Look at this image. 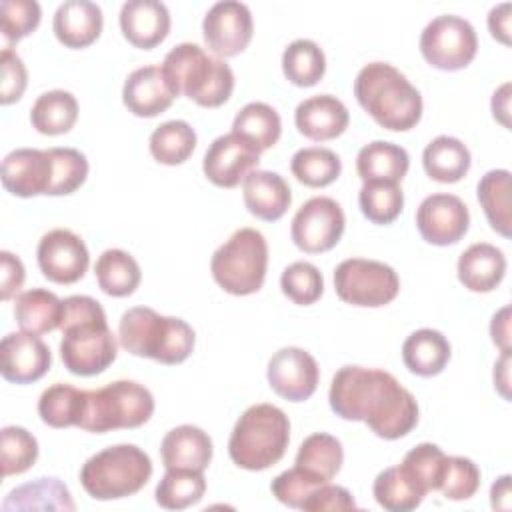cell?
Instances as JSON below:
<instances>
[{
    "label": "cell",
    "instance_id": "1",
    "mask_svg": "<svg viewBox=\"0 0 512 512\" xmlns=\"http://www.w3.org/2000/svg\"><path fill=\"white\" fill-rule=\"evenodd\" d=\"M328 402L336 416L364 422L384 440H398L418 424L412 392L380 368L342 366L332 378Z\"/></svg>",
    "mask_w": 512,
    "mask_h": 512
},
{
    "label": "cell",
    "instance_id": "2",
    "mask_svg": "<svg viewBox=\"0 0 512 512\" xmlns=\"http://www.w3.org/2000/svg\"><path fill=\"white\" fill-rule=\"evenodd\" d=\"M60 358L74 376L102 374L118 354V342L106 322V312L92 296H68L62 300Z\"/></svg>",
    "mask_w": 512,
    "mask_h": 512
},
{
    "label": "cell",
    "instance_id": "3",
    "mask_svg": "<svg viewBox=\"0 0 512 512\" xmlns=\"http://www.w3.org/2000/svg\"><path fill=\"white\" fill-rule=\"evenodd\" d=\"M358 104L386 130L406 132L422 118V96L392 64L370 62L354 80Z\"/></svg>",
    "mask_w": 512,
    "mask_h": 512
},
{
    "label": "cell",
    "instance_id": "4",
    "mask_svg": "<svg viewBox=\"0 0 512 512\" xmlns=\"http://www.w3.org/2000/svg\"><path fill=\"white\" fill-rule=\"evenodd\" d=\"M160 70L174 98L186 96L204 108L222 106L234 90L232 68L192 42L176 44L164 56Z\"/></svg>",
    "mask_w": 512,
    "mask_h": 512
},
{
    "label": "cell",
    "instance_id": "5",
    "mask_svg": "<svg viewBox=\"0 0 512 512\" xmlns=\"http://www.w3.org/2000/svg\"><path fill=\"white\" fill-rule=\"evenodd\" d=\"M118 342L134 356L174 366L192 354L196 334L182 318L160 316L148 306H134L118 322Z\"/></svg>",
    "mask_w": 512,
    "mask_h": 512
},
{
    "label": "cell",
    "instance_id": "6",
    "mask_svg": "<svg viewBox=\"0 0 512 512\" xmlns=\"http://www.w3.org/2000/svg\"><path fill=\"white\" fill-rule=\"evenodd\" d=\"M290 442V420L274 404L262 402L246 408L236 420L228 454L238 468L260 472L282 460Z\"/></svg>",
    "mask_w": 512,
    "mask_h": 512
},
{
    "label": "cell",
    "instance_id": "7",
    "mask_svg": "<svg viewBox=\"0 0 512 512\" xmlns=\"http://www.w3.org/2000/svg\"><path fill=\"white\" fill-rule=\"evenodd\" d=\"M152 476L150 456L136 444L108 446L80 468V484L94 500H118L140 492Z\"/></svg>",
    "mask_w": 512,
    "mask_h": 512
},
{
    "label": "cell",
    "instance_id": "8",
    "mask_svg": "<svg viewBox=\"0 0 512 512\" xmlns=\"http://www.w3.org/2000/svg\"><path fill=\"white\" fill-rule=\"evenodd\" d=\"M154 414L152 392L134 380H116L98 390H86L78 428L104 434L120 428H138Z\"/></svg>",
    "mask_w": 512,
    "mask_h": 512
},
{
    "label": "cell",
    "instance_id": "9",
    "mask_svg": "<svg viewBox=\"0 0 512 512\" xmlns=\"http://www.w3.org/2000/svg\"><path fill=\"white\" fill-rule=\"evenodd\" d=\"M268 268V244L260 230H236L210 260L216 284L232 296H248L262 288Z\"/></svg>",
    "mask_w": 512,
    "mask_h": 512
},
{
    "label": "cell",
    "instance_id": "10",
    "mask_svg": "<svg viewBox=\"0 0 512 512\" xmlns=\"http://www.w3.org/2000/svg\"><path fill=\"white\" fill-rule=\"evenodd\" d=\"M334 290L346 304L380 308L398 296L400 278L392 266L380 260L346 258L334 268Z\"/></svg>",
    "mask_w": 512,
    "mask_h": 512
},
{
    "label": "cell",
    "instance_id": "11",
    "mask_svg": "<svg viewBox=\"0 0 512 512\" xmlns=\"http://www.w3.org/2000/svg\"><path fill=\"white\" fill-rule=\"evenodd\" d=\"M478 50L474 26L456 14L432 18L420 34V52L424 60L444 72L466 68Z\"/></svg>",
    "mask_w": 512,
    "mask_h": 512
},
{
    "label": "cell",
    "instance_id": "12",
    "mask_svg": "<svg viewBox=\"0 0 512 512\" xmlns=\"http://www.w3.org/2000/svg\"><path fill=\"white\" fill-rule=\"evenodd\" d=\"M346 218L342 206L328 196L306 200L294 214L290 236L298 250L320 254L332 250L344 234Z\"/></svg>",
    "mask_w": 512,
    "mask_h": 512
},
{
    "label": "cell",
    "instance_id": "13",
    "mask_svg": "<svg viewBox=\"0 0 512 512\" xmlns=\"http://www.w3.org/2000/svg\"><path fill=\"white\" fill-rule=\"evenodd\" d=\"M252 12L244 2L222 0L210 6L202 20L206 46L220 58H232L244 52L252 40Z\"/></svg>",
    "mask_w": 512,
    "mask_h": 512
},
{
    "label": "cell",
    "instance_id": "14",
    "mask_svg": "<svg viewBox=\"0 0 512 512\" xmlns=\"http://www.w3.org/2000/svg\"><path fill=\"white\" fill-rule=\"evenodd\" d=\"M258 162L260 150L248 138L228 132L212 140L204 154L202 170L214 186L234 188L250 172L258 170Z\"/></svg>",
    "mask_w": 512,
    "mask_h": 512
},
{
    "label": "cell",
    "instance_id": "15",
    "mask_svg": "<svg viewBox=\"0 0 512 512\" xmlns=\"http://www.w3.org/2000/svg\"><path fill=\"white\" fill-rule=\"evenodd\" d=\"M36 258L44 278L56 284L78 282L90 264V254L84 240L66 228L46 232L38 242Z\"/></svg>",
    "mask_w": 512,
    "mask_h": 512
},
{
    "label": "cell",
    "instance_id": "16",
    "mask_svg": "<svg viewBox=\"0 0 512 512\" xmlns=\"http://www.w3.org/2000/svg\"><path fill=\"white\" fill-rule=\"evenodd\" d=\"M266 378L280 398L304 402L316 392L320 370L310 352L298 346H284L272 354Z\"/></svg>",
    "mask_w": 512,
    "mask_h": 512
},
{
    "label": "cell",
    "instance_id": "17",
    "mask_svg": "<svg viewBox=\"0 0 512 512\" xmlns=\"http://www.w3.org/2000/svg\"><path fill=\"white\" fill-rule=\"evenodd\" d=\"M470 226V212L462 198L454 194H430L416 210V228L420 236L434 246L456 244Z\"/></svg>",
    "mask_w": 512,
    "mask_h": 512
},
{
    "label": "cell",
    "instance_id": "18",
    "mask_svg": "<svg viewBox=\"0 0 512 512\" xmlns=\"http://www.w3.org/2000/svg\"><path fill=\"white\" fill-rule=\"evenodd\" d=\"M52 366L50 348L42 338L28 332H10L0 342L2 378L14 384H32Z\"/></svg>",
    "mask_w": 512,
    "mask_h": 512
},
{
    "label": "cell",
    "instance_id": "19",
    "mask_svg": "<svg viewBox=\"0 0 512 512\" xmlns=\"http://www.w3.org/2000/svg\"><path fill=\"white\" fill-rule=\"evenodd\" d=\"M2 186L20 198L50 196L54 164L48 150L16 148L2 160Z\"/></svg>",
    "mask_w": 512,
    "mask_h": 512
},
{
    "label": "cell",
    "instance_id": "20",
    "mask_svg": "<svg viewBox=\"0 0 512 512\" xmlns=\"http://www.w3.org/2000/svg\"><path fill=\"white\" fill-rule=\"evenodd\" d=\"M122 36L142 50H152L170 32V12L160 0H128L120 8Z\"/></svg>",
    "mask_w": 512,
    "mask_h": 512
},
{
    "label": "cell",
    "instance_id": "21",
    "mask_svg": "<svg viewBox=\"0 0 512 512\" xmlns=\"http://www.w3.org/2000/svg\"><path fill=\"white\" fill-rule=\"evenodd\" d=\"M350 122L348 108L332 94H316L302 100L294 110L298 132L314 142L338 138Z\"/></svg>",
    "mask_w": 512,
    "mask_h": 512
},
{
    "label": "cell",
    "instance_id": "22",
    "mask_svg": "<svg viewBox=\"0 0 512 512\" xmlns=\"http://www.w3.org/2000/svg\"><path fill=\"white\" fill-rule=\"evenodd\" d=\"M104 26L102 10L90 0H66L62 2L52 20L54 36L66 48H86L98 40Z\"/></svg>",
    "mask_w": 512,
    "mask_h": 512
},
{
    "label": "cell",
    "instance_id": "23",
    "mask_svg": "<svg viewBox=\"0 0 512 512\" xmlns=\"http://www.w3.org/2000/svg\"><path fill=\"white\" fill-rule=\"evenodd\" d=\"M122 102L134 116L154 118L170 108L174 94L166 86L160 66H142L128 74L122 86Z\"/></svg>",
    "mask_w": 512,
    "mask_h": 512
},
{
    "label": "cell",
    "instance_id": "24",
    "mask_svg": "<svg viewBox=\"0 0 512 512\" xmlns=\"http://www.w3.org/2000/svg\"><path fill=\"white\" fill-rule=\"evenodd\" d=\"M210 436L192 424H180L166 432L160 444V456L166 470L204 472L212 460Z\"/></svg>",
    "mask_w": 512,
    "mask_h": 512
},
{
    "label": "cell",
    "instance_id": "25",
    "mask_svg": "<svg viewBox=\"0 0 512 512\" xmlns=\"http://www.w3.org/2000/svg\"><path fill=\"white\" fill-rule=\"evenodd\" d=\"M242 184V198L248 212L264 222L280 220L292 204L290 186L278 172L254 170Z\"/></svg>",
    "mask_w": 512,
    "mask_h": 512
},
{
    "label": "cell",
    "instance_id": "26",
    "mask_svg": "<svg viewBox=\"0 0 512 512\" xmlns=\"http://www.w3.org/2000/svg\"><path fill=\"white\" fill-rule=\"evenodd\" d=\"M456 272L470 292H492L506 274V256L494 244L476 242L460 254Z\"/></svg>",
    "mask_w": 512,
    "mask_h": 512
},
{
    "label": "cell",
    "instance_id": "27",
    "mask_svg": "<svg viewBox=\"0 0 512 512\" xmlns=\"http://www.w3.org/2000/svg\"><path fill=\"white\" fill-rule=\"evenodd\" d=\"M448 338L434 328L414 330L402 344V362L416 376H436L450 362Z\"/></svg>",
    "mask_w": 512,
    "mask_h": 512
},
{
    "label": "cell",
    "instance_id": "28",
    "mask_svg": "<svg viewBox=\"0 0 512 512\" xmlns=\"http://www.w3.org/2000/svg\"><path fill=\"white\" fill-rule=\"evenodd\" d=\"M410 168L408 152L386 140H374L360 148L356 156V172L362 182L400 184Z\"/></svg>",
    "mask_w": 512,
    "mask_h": 512
},
{
    "label": "cell",
    "instance_id": "29",
    "mask_svg": "<svg viewBox=\"0 0 512 512\" xmlns=\"http://www.w3.org/2000/svg\"><path fill=\"white\" fill-rule=\"evenodd\" d=\"M64 302L50 290L30 288L16 296L14 318L22 332L46 334L60 328Z\"/></svg>",
    "mask_w": 512,
    "mask_h": 512
},
{
    "label": "cell",
    "instance_id": "30",
    "mask_svg": "<svg viewBox=\"0 0 512 512\" xmlns=\"http://www.w3.org/2000/svg\"><path fill=\"white\" fill-rule=\"evenodd\" d=\"M76 508L70 490L60 478L42 476L8 492L2 510H64Z\"/></svg>",
    "mask_w": 512,
    "mask_h": 512
},
{
    "label": "cell",
    "instance_id": "31",
    "mask_svg": "<svg viewBox=\"0 0 512 512\" xmlns=\"http://www.w3.org/2000/svg\"><path fill=\"white\" fill-rule=\"evenodd\" d=\"M470 162L472 158L466 144L446 134L436 136L422 152L424 172L440 184H454L462 180L470 170Z\"/></svg>",
    "mask_w": 512,
    "mask_h": 512
},
{
    "label": "cell",
    "instance_id": "32",
    "mask_svg": "<svg viewBox=\"0 0 512 512\" xmlns=\"http://www.w3.org/2000/svg\"><path fill=\"white\" fill-rule=\"evenodd\" d=\"M94 274L100 290L114 298L134 294L142 280V270L136 258L120 248L104 250L94 264Z\"/></svg>",
    "mask_w": 512,
    "mask_h": 512
},
{
    "label": "cell",
    "instance_id": "33",
    "mask_svg": "<svg viewBox=\"0 0 512 512\" xmlns=\"http://www.w3.org/2000/svg\"><path fill=\"white\" fill-rule=\"evenodd\" d=\"M78 120V100L66 90H48L40 94L30 108L32 126L46 136H58L72 130Z\"/></svg>",
    "mask_w": 512,
    "mask_h": 512
},
{
    "label": "cell",
    "instance_id": "34",
    "mask_svg": "<svg viewBox=\"0 0 512 512\" xmlns=\"http://www.w3.org/2000/svg\"><path fill=\"white\" fill-rule=\"evenodd\" d=\"M510 172L504 168L486 172L478 186V202L486 214L488 224L500 236L510 238L512 234V216H510Z\"/></svg>",
    "mask_w": 512,
    "mask_h": 512
},
{
    "label": "cell",
    "instance_id": "35",
    "mask_svg": "<svg viewBox=\"0 0 512 512\" xmlns=\"http://www.w3.org/2000/svg\"><path fill=\"white\" fill-rule=\"evenodd\" d=\"M374 500L388 512H410L418 508L426 492L402 470V466L384 468L372 486Z\"/></svg>",
    "mask_w": 512,
    "mask_h": 512
},
{
    "label": "cell",
    "instance_id": "36",
    "mask_svg": "<svg viewBox=\"0 0 512 512\" xmlns=\"http://www.w3.org/2000/svg\"><path fill=\"white\" fill-rule=\"evenodd\" d=\"M344 448L340 440L326 432H314L300 444L294 466L330 482L342 468Z\"/></svg>",
    "mask_w": 512,
    "mask_h": 512
},
{
    "label": "cell",
    "instance_id": "37",
    "mask_svg": "<svg viewBox=\"0 0 512 512\" xmlns=\"http://www.w3.org/2000/svg\"><path fill=\"white\" fill-rule=\"evenodd\" d=\"M86 390L74 388L64 382L48 386L38 398V414L44 424L52 428L78 426L84 412Z\"/></svg>",
    "mask_w": 512,
    "mask_h": 512
},
{
    "label": "cell",
    "instance_id": "38",
    "mask_svg": "<svg viewBox=\"0 0 512 512\" xmlns=\"http://www.w3.org/2000/svg\"><path fill=\"white\" fill-rule=\"evenodd\" d=\"M282 72L294 86L310 88L322 80L326 72V56L314 40L298 38L282 52Z\"/></svg>",
    "mask_w": 512,
    "mask_h": 512
},
{
    "label": "cell",
    "instance_id": "39",
    "mask_svg": "<svg viewBox=\"0 0 512 512\" xmlns=\"http://www.w3.org/2000/svg\"><path fill=\"white\" fill-rule=\"evenodd\" d=\"M232 132L248 138L260 152L272 148L282 134L280 114L266 102H248L234 116Z\"/></svg>",
    "mask_w": 512,
    "mask_h": 512
},
{
    "label": "cell",
    "instance_id": "40",
    "mask_svg": "<svg viewBox=\"0 0 512 512\" xmlns=\"http://www.w3.org/2000/svg\"><path fill=\"white\" fill-rule=\"evenodd\" d=\"M196 132L186 120H168L150 134V154L156 162L176 166L186 162L196 150Z\"/></svg>",
    "mask_w": 512,
    "mask_h": 512
},
{
    "label": "cell",
    "instance_id": "41",
    "mask_svg": "<svg viewBox=\"0 0 512 512\" xmlns=\"http://www.w3.org/2000/svg\"><path fill=\"white\" fill-rule=\"evenodd\" d=\"M290 170L300 184L310 188H324L340 176L342 160L330 148L308 146L294 152Z\"/></svg>",
    "mask_w": 512,
    "mask_h": 512
},
{
    "label": "cell",
    "instance_id": "42",
    "mask_svg": "<svg viewBox=\"0 0 512 512\" xmlns=\"http://www.w3.org/2000/svg\"><path fill=\"white\" fill-rule=\"evenodd\" d=\"M206 492L204 472L166 470L156 486V504L166 510H184L202 500Z\"/></svg>",
    "mask_w": 512,
    "mask_h": 512
},
{
    "label": "cell",
    "instance_id": "43",
    "mask_svg": "<svg viewBox=\"0 0 512 512\" xmlns=\"http://www.w3.org/2000/svg\"><path fill=\"white\" fill-rule=\"evenodd\" d=\"M358 204L370 222L390 224L402 212L404 194L402 188L392 182H364L358 192Z\"/></svg>",
    "mask_w": 512,
    "mask_h": 512
},
{
    "label": "cell",
    "instance_id": "44",
    "mask_svg": "<svg viewBox=\"0 0 512 512\" xmlns=\"http://www.w3.org/2000/svg\"><path fill=\"white\" fill-rule=\"evenodd\" d=\"M2 444V476H16L30 470L38 458V440L22 426H4Z\"/></svg>",
    "mask_w": 512,
    "mask_h": 512
},
{
    "label": "cell",
    "instance_id": "45",
    "mask_svg": "<svg viewBox=\"0 0 512 512\" xmlns=\"http://www.w3.org/2000/svg\"><path fill=\"white\" fill-rule=\"evenodd\" d=\"M446 454L432 442H422L406 452L402 460V470L428 494L438 490Z\"/></svg>",
    "mask_w": 512,
    "mask_h": 512
},
{
    "label": "cell",
    "instance_id": "46",
    "mask_svg": "<svg viewBox=\"0 0 512 512\" xmlns=\"http://www.w3.org/2000/svg\"><path fill=\"white\" fill-rule=\"evenodd\" d=\"M280 288L288 300L300 306L314 304L324 292L322 272L304 260L292 262L284 268L280 276Z\"/></svg>",
    "mask_w": 512,
    "mask_h": 512
},
{
    "label": "cell",
    "instance_id": "47",
    "mask_svg": "<svg viewBox=\"0 0 512 512\" xmlns=\"http://www.w3.org/2000/svg\"><path fill=\"white\" fill-rule=\"evenodd\" d=\"M2 48H12L18 40L32 34L42 18L40 4L36 0H2Z\"/></svg>",
    "mask_w": 512,
    "mask_h": 512
},
{
    "label": "cell",
    "instance_id": "48",
    "mask_svg": "<svg viewBox=\"0 0 512 512\" xmlns=\"http://www.w3.org/2000/svg\"><path fill=\"white\" fill-rule=\"evenodd\" d=\"M54 164L50 196H66L76 192L88 176V160L76 148H48Z\"/></svg>",
    "mask_w": 512,
    "mask_h": 512
},
{
    "label": "cell",
    "instance_id": "49",
    "mask_svg": "<svg viewBox=\"0 0 512 512\" xmlns=\"http://www.w3.org/2000/svg\"><path fill=\"white\" fill-rule=\"evenodd\" d=\"M480 488V468L464 456H446L438 490L448 500H468Z\"/></svg>",
    "mask_w": 512,
    "mask_h": 512
},
{
    "label": "cell",
    "instance_id": "50",
    "mask_svg": "<svg viewBox=\"0 0 512 512\" xmlns=\"http://www.w3.org/2000/svg\"><path fill=\"white\" fill-rule=\"evenodd\" d=\"M326 484V480L294 466L290 470H284L282 474H278L272 484H270V490H272V496L284 504V506H290V508H302V504L306 502V498L318 488Z\"/></svg>",
    "mask_w": 512,
    "mask_h": 512
},
{
    "label": "cell",
    "instance_id": "51",
    "mask_svg": "<svg viewBox=\"0 0 512 512\" xmlns=\"http://www.w3.org/2000/svg\"><path fill=\"white\" fill-rule=\"evenodd\" d=\"M0 68H2L0 102L6 106V104H12L22 98L26 84H28V72H26L22 58L12 48H2Z\"/></svg>",
    "mask_w": 512,
    "mask_h": 512
},
{
    "label": "cell",
    "instance_id": "52",
    "mask_svg": "<svg viewBox=\"0 0 512 512\" xmlns=\"http://www.w3.org/2000/svg\"><path fill=\"white\" fill-rule=\"evenodd\" d=\"M300 510L308 512H342V510H356V500L344 486L338 484H322L318 486L302 504Z\"/></svg>",
    "mask_w": 512,
    "mask_h": 512
},
{
    "label": "cell",
    "instance_id": "53",
    "mask_svg": "<svg viewBox=\"0 0 512 512\" xmlns=\"http://www.w3.org/2000/svg\"><path fill=\"white\" fill-rule=\"evenodd\" d=\"M0 284H2V300H10L24 284V278H26V272H24V264L18 256H14L12 252L8 250H2L0 252Z\"/></svg>",
    "mask_w": 512,
    "mask_h": 512
},
{
    "label": "cell",
    "instance_id": "54",
    "mask_svg": "<svg viewBox=\"0 0 512 512\" xmlns=\"http://www.w3.org/2000/svg\"><path fill=\"white\" fill-rule=\"evenodd\" d=\"M510 12H512L510 2H502L488 12V30L492 38H496L504 46H510Z\"/></svg>",
    "mask_w": 512,
    "mask_h": 512
},
{
    "label": "cell",
    "instance_id": "55",
    "mask_svg": "<svg viewBox=\"0 0 512 512\" xmlns=\"http://www.w3.org/2000/svg\"><path fill=\"white\" fill-rule=\"evenodd\" d=\"M492 342L500 348V352H510V306H502L490 322Z\"/></svg>",
    "mask_w": 512,
    "mask_h": 512
},
{
    "label": "cell",
    "instance_id": "56",
    "mask_svg": "<svg viewBox=\"0 0 512 512\" xmlns=\"http://www.w3.org/2000/svg\"><path fill=\"white\" fill-rule=\"evenodd\" d=\"M492 114L504 128H510V82H504L498 90H494Z\"/></svg>",
    "mask_w": 512,
    "mask_h": 512
},
{
    "label": "cell",
    "instance_id": "57",
    "mask_svg": "<svg viewBox=\"0 0 512 512\" xmlns=\"http://www.w3.org/2000/svg\"><path fill=\"white\" fill-rule=\"evenodd\" d=\"M494 388L504 400H510V352H502L494 364Z\"/></svg>",
    "mask_w": 512,
    "mask_h": 512
},
{
    "label": "cell",
    "instance_id": "58",
    "mask_svg": "<svg viewBox=\"0 0 512 512\" xmlns=\"http://www.w3.org/2000/svg\"><path fill=\"white\" fill-rule=\"evenodd\" d=\"M490 504L494 510H510L512 498H510V476H500L492 488H490Z\"/></svg>",
    "mask_w": 512,
    "mask_h": 512
}]
</instances>
